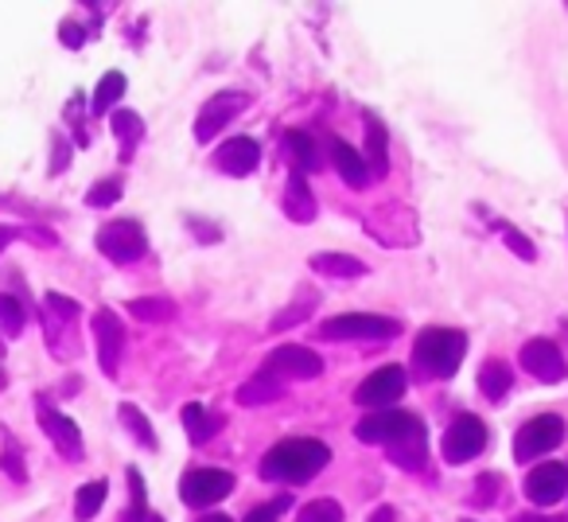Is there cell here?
<instances>
[{
    "mask_svg": "<svg viewBox=\"0 0 568 522\" xmlns=\"http://www.w3.org/2000/svg\"><path fill=\"white\" fill-rule=\"evenodd\" d=\"M332 460V449L316 436H288L261 456V475L281 483H308Z\"/></svg>",
    "mask_w": 568,
    "mask_h": 522,
    "instance_id": "6da1fadb",
    "label": "cell"
},
{
    "mask_svg": "<svg viewBox=\"0 0 568 522\" xmlns=\"http://www.w3.org/2000/svg\"><path fill=\"white\" fill-rule=\"evenodd\" d=\"M467 355V335L452 332V328H428V332L417 335V348H413V359L420 363V371L433 374V379H452L459 371Z\"/></svg>",
    "mask_w": 568,
    "mask_h": 522,
    "instance_id": "7a4b0ae2",
    "label": "cell"
},
{
    "mask_svg": "<svg viewBox=\"0 0 568 522\" xmlns=\"http://www.w3.org/2000/svg\"><path fill=\"white\" fill-rule=\"evenodd\" d=\"M94 242L113 265H133V261H141L144 253H149V234H144V227L136 219L105 222V227L98 230Z\"/></svg>",
    "mask_w": 568,
    "mask_h": 522,
    "instance_id": "3957f363",
    "label": "cell"
},
{
    "mask_svg": "<svg viewBox=\"0 0 568 522\" xmlns=\"http://www.w3.org/2000/svg\"><path fill=\"white\" fill-rule=\"evenodd\" d=\"M413 433H425V421H420L417 413H405V410L366 413V418L355 425L358 441H363V444H382V449H389V444L405 441V436H413Z\"/></svg>",
    "mask_w": 568,
    "mask_h": 522,
    "instance_id": "277c9868",
    "label": "cell"
},
{
    "mask_svg": "<svg viewBox=\"0 0 568 522\" xmlns=\"http://www.w3.org/2000/svg\"><path fill=\"white\" fill-rule=\"evenodd\" d=\"M397 332H402V324L389 317H378V312H343V317H332L320 324L324 340H394Z\"/></svg>",
    "mask_w": 568,
    "mask_h": 522,
    "instance_id": "5b68a950",
    "label": "cell"
},
{
    "mask_svg": "<svg viewBox=\"0 0 568 522\" xmlns=\"http://www.w3.org/2000/svg\"><path fill=\"white\" fill-rule=\"evenodd\" d=\"M565 441V421L557 413H541V418H529L526 425L514 436V460L529 464V460H541L545 452H552Z\"/></svg>",
    "mask_w": 568,
    "mask_h": 522,
    "instance_id": "8992f818",
    "label": "cell"
},
{
    "mask_svg": "<svg viewBox=\"0 0 568 522\" xmlns=\"http://www.w3.org/2000/svg\"><path fill=\"white\" fill-rule=\"evenodd\" d=\"M483 449H487V425H483L475 413H459L440 441V452L448 464H467V460H475Z\"/></svg>",
    "mask_w": 568,
    "mask_h": 522,
    "instance_id": "52a82bcc",
    "label": "cell"
},
{
    "mask_svg": "<svg viewBox=\"0 0 568 522\" xmlns=\"http://www.w3.org/2000/svg\"><path fill=\"white\" fill-rule=\"evenodd\" d=\"M234 491V475L226 468H191L180 480V499L187 506H211Z\"/></svg>",
    "mask_w": 568,
    "mask_h": 522,
    "instance_id": "ba28073f",
    "label": "cell"
},
{
    "mask_svg": "<svg viewBox=\"0 0 568 522\" xmlns=\"http://www.w3.org/2000/svg\"><path fill=\"white\" fill-rule=\"evenodd\" d=\"M265 374H273L276 382L281 379H320V374H324V359H320L316 351L301 348V343H284V348L268 351Z\"/></svg>",
    "mask_w": 568,
    "mask_h": 522,
    "instance_id": "9c48e42d",
    "label": "cell"
},
{
    "mask_svg": "<svg viewBox=\"0 0 568 522\" xmlns=\"http://www.w3.org/2000/svg\"><path fill=\"white\" fill-rule=\"evenodd\" d=\"M245 102H250V98L237 94V90H222V94H214L211 102H203V110H199V118H195V141L199 144L214 141V137L245 110Z\"/></svg>",
    "mask_w": 568,
    "mask_h": 522,
    "instance_id": "30bf717a",
    "label": "cell"
},
{
    "mask_svg": "<svg viewBox=\"0 0 568 522\" xmlns=\"http://www.w3.org/2000/svg\"><path fill=\"white\" fill-rule=\"evenodd\" d=\"M90 328H94V340H98V363L113 379L121 367V351H125V324H121L113 309H98Z\"/></svg>",
    "mask_w": 568,
    "mask_h": 522,
    "instance_id": "8fae6325",
    "label": "cell"
},
{
    "mask_svg": "<svg viewBox=\"0 0 568 522\" xmlns=\"http://www.w3.org/2000/svg\"><path fill=\"white\" fill-rule=\"evenodd\" d=\"M402 394H405V371L389 363V367H378V371L355 390V402L366 405V410H386V405H394Z\"/></svg>",
    "mask_w": 568,
    "mask_h": 522,
    "instance_id": "7c38bea8",
    "label": "cell"
},
{
    "mask_svg": "<svg viewBox=\"0 0 568 522\" xmlns=\"http://www.w3.org/2000/svg\"><path fill=\"white\" fill-rule=\"evenodd\" d=\"M568 491V468L565 464H537L534 472L526 475V499L537 506H552L560 503Z\"/></svg>",
    "mask_w": 568,
    "mask_h": 522,
    "instance_id": "4fadbf2b",
    "label": "cell"
},
{
    "mask_svg": "<svg viewBox=\"0 0 568 522\" xmlns=\"http://www.w3.org/2000/svg\"><path fill=\"white\" fill-rule=\"evenodd\" d=\"M521 367L541 382H560L568 374L565 355H560V348L552 340H529L521 348Z\"/></svg>",
    "mask_w": 568,
    "mask_h": 522,
    "instance_id": "5bb4252c",
    "label": "cell"
},
{
    "mask_svg": "<svg viewBox=\"0 0 568 522\" xmlns=\"http://www.w3.org/2000/svg\"><path fill=\"white\" fill-rule=\"evenodd\" d=\"M40 429L51 436V444H55L67 460H82V433L67 413H59L55 405L40 402Z\"/></svg>",
    "mask_w": 568,
    "mask_h": 522,
    "instance_id": "9a60e30c",
    "label": "cell"
},
{
    "mask_svg": "<svg viewBox=\"0 0 568 522\" xmlns=\"http://www.w3.org/2000/svg\"><path fill=\"white\" fill-rule=\"evenodd\" d=\"M261 160V149L253 137H230L226 144L214 149V168L226 175H250Z\"/></svg>",
    "mask_w": 568,
    "mask_h": 522,
    "instance_id": "2e32d148",
    "label": "cell"
},
{
    "mask_svg": "<svg viewBox=\"0 0 568 522\" xmlns=\"http://www.w3.org/2000/svg\"><path fill=\"white\" fill-rule=\"evenodd\" d=\"M366 168L371 175H386L389 172V137H386V126H382L378 113L366 110Z\"/></svg>",
    "mask_w": 568,
    "mask_h": 522,
    "instance_id": "e0dca14e",
    "label": "cell"
},
{
    "mask_svg": "<svg viewBox=\"0 0 568 522\" xmlns=\"http://www.w3.org/2000/svg\"><path fill=\"white\" fill-rule=\"evenodd\" d=\"M222 425H226V418H222V413L206 410V405H199V402L183 405V429H187V441L191 444H206Z\"/></svg>",
    "mask_w": 568,
    "mask_h": 522,
    "instance_id": "ac0fdd59",
    "label": "cell"
},
{
    "mask_svg": "<svg viewBox=\"0 0 568 522\" xmlns=\"http://www.w3.org/2000/svg\"><path fill=\"white\" fill-rule=\"evenodd\" d=\"M284 214L293 222H312L316 219V195H312L308 180L301 172L288 175V188H284Z\"/></svg>",
    "mask_w": 568,
    "mask_h": 522,
    "instance_id": "d6986e66",
    "label": "cell"
},
{
    "mask_svg": "<svg viewBox=\"0 0 568 522\" xmlns=\"http://www.w3.org/2000/svg\"><path fill=\"white\" fill-rule=\"evenodd\" d=\"M332 160H335V172L343 175L347 188H366V183H371V168H366L363 152H355L347 141H332Z\"/></svg>",
    "mask_w": 568,
    "mask_h": 522,
    "instance_id": "ffe728a7",
    "label": "cell"
},
{
    "mask_svg": "<svg viewBox=\"0 0 568 522\" xmlns=\"http://www.w3.org/2000/svg\"><path fill=\"white\" fill-rule=\"evenodd\" d=\"M284 394V382H276L273 374H253L250 382H242L237 387V405H268V402H276V398Z\"/></svg>",
    "mask_w": 568,
    "mask_h": 522,
    "instance_id": "44dd1931",
    "label": "cell"
},
{
    "mask_svg": "<svg viewBox=\"0 0 568 522\" xmlns=\"http://www.w3.org/2000/svg\"><path fill=\"white\" fill-rule=\"evenodd\" d=\"M386 456L394 460L397 468L417 472V468H425V460H428V433H413V436H405V441L389 444Z\"/></svg>",
    "mask_w": 568,
    "mask_h": 522,
    "instance_id": "7402d4cb",
    "label": "cell"
},
{
    "mask_svg": "<svg viewBox=\"0 0 568 522\" xmlns=\"http://www.w3.org/2000/svg\"><path fill=\"white\" fill-rule=\"evenodd\" d=\"M510 387H514V374L503 359H490V363L479 367V390L490 398V402H503V398L510 394Z\"/></svg>",
    "mask_w": 568,
    "mask_h": 522,
    "instance_id": "603a6c76",
    "label": "cell"
},
{
    "mask_svg": "<svg viewBox=\"0 0 568 522\" xmlns=\"http://www.w3.org/2000/svg\"><path fill=\"white\" fill-rule=\"evenodd\" d=\"M125 309H129V317L144 320V324H168V320L180 317L175 301H168V297H141V301H129Z\"/></svg>",
    "mask_w": 568,
    "mask_h": 522,
    "instance_id": "cb8c5ba5",
    "label": "cell"
},
{
    "mask_svg": "<svg viewBox=\"0 0 568 522\" xmlns=\"http://www.w3.org/2000/svg\"><path fill=\"white\" fill-rule=\"evenodd\" d=\"M28 328V312L24 304L12 293H0V355H4V340H17Z\"/></svg>",
    "mask_w": 568,
    "mask_h": 522,
    "instance_id": "d4e9b609",
    "label": "cell"
},
{
    "mask_svg": "<svg viewBox=\"0 0 568 522\" xmlns=\"http://www.w3.org/2000/svg\"><path fill=\"white\" fill-rule=\"evenodd\" d=\"M113 133H118V144H121V160L133 157V149L144 141V121L136 118L133 110H113Z\"/></svg>",
    "mask_w": 568,
    "mask_h": 522,
    "instance_id": "484cf974",
    "label": "cell"
},
{
    "mask_svg": "<svg viewBox=\"0 0 568 522\" xmlns=\"http://www.w3.org/2000/svg\"><path fill=\"white\" fill-rule=\"evenodd\" d=\"M312 270L324 273V278H363L366 265L358 258H351V253H316Z\"/></svg>",
    "mask_w": 568,
    "mask_h": 522,
    "instance_id": "4316f807",
    "label": "cell"
},
{
    "mask_svg": "<svg viewBox=\"0 0 568 522\" xmlns=\"http://www.w3.org/2000/svg\"><path fill=\"white\" fill-rule=\"evenodd\" d=\"M125 90H129L125 74H121V71H105L102 82H98V90H94V102H90V110H94V113H110L113 106L125 98Z\"/></svg>",
    "mask_w": 568,
    "mask_h": 522,
    "instance_id": "83f0119b",
    "label": "cell"
},
{
    "mask_svg": "<svg viewBox=\"0 0 568 522\" xmlns=\"http://www.w3.org/2000/svg\"><path fill=\"white\" fill-rule=\"evenodd\" d=\"M105 495H110V483H105V480L82 483L79 495H74V519H79V522H90V519H94V514L105 506Z\"/></svg>",
    "mask_w": 568,
    "mask_h": 522,
    "instance_id": "f1b7e54d",
    "label": "cell"
},
{
    "mask_svg": "<svg viewBox=\"0 0 568 522\" xmlns=\"http://www.w3.org/2000/svg\"><path fill=\"white\" fill-rule=\"evenodd\" d=\"M118 413H121V425H125L129 433L136 436V444H141V449H149V452L156 449V429L149 425V418H144V413L136 410L133 402H121Z\"/></svg>",
    "mask_w": 568,
    "mask_h": 522,
    "instance_id": "f546056e",
    "label": "cell"
},
{
    "mask_svg": "<svg viewBox=\"0 0 568 522\" xmlns=\"http://www.w3.org/2000/svg\"><path fill=\"white\" fill-rule=\"evenodd\" d=\"M288 149H293L296 164H301V175L304 172H316V168H320V149H316V141H312V133H304V129H293V133H288Z\"/></svg>",
    "mask_w": 568,
    "mask_h": 522,
    "instance_id": "4dcf8cb0",
    "label": "cell"
},
{
    "mask_svg": "<svg viewBox=\"0 0 568 522\" xmlns=\"http://www.w3.org/2000/svg\"><path fill=\"white\" fill-rule=\"evenodd\" d=\"M312 312H316V297H312V293H304L296 304H288V309H281V312H276V317H273V324H268V328H273V332H284V328H293V324H301V320H308Z\"/></svg>",
    "mask_w": 568,
    "mask_h": 522,
    "instance_id": "1f68e13d",
    "label": "cell"
},
{
    "mask_svg": "<svg viewBox=\"0 0 568 522\" xmlns=\"http://www.w3.org/2000/svg\"><path fill=\"white\" fill-rule=\"evenodd\" d=\"M0 468H4V475H12L17 483L28 480V468H24V456H20V444L17 436L4 429V452H0Z\"/></svg>",
    "mask_w": 568,
    "mask_h": 522,
    "instance_id": "d6a6232c",
    "label": "cell"
},
{
    "mask_svg": "<svg viewBox=\"0 0 568 522\" xmlns=\"http://www.w3.org/2000/svg\"><path fill=\"white\" fill-rule=\"evenodd\" d=\"M296 522H343V506L335 499H312L308 506H301Z\"/></svg>",
    "mask_w": 568,
    "mask_h": 522,
    "instance_id": "836d02e7",
    "label": "cell"
},
{
    "mask_svg": "<svg viewBox=\"0 0 568 522\" xmlns=\"http://www.w3.org/2000/svg\"><path fill=\"white\" fill-rule=\"evenodd\" d=\"M121 188H125V183H121L118 175H110V180H98L94 188L87 191V203L90 207H110V203H118Z\"/></svg>",
    "mask_w": 568,
    "mask_h": 522,
    "instance_id": "e575fe53",
    "label": "cell"
},
{
    "mask_svg": "<svg viewBox=\"0 0 568 522\" xmlns=\"http://www.w3.org/2000/svg\"><path fill=\"white\" fill-rule=\"evenodd\" d=\"M288 506H293V499H288V495H276L273 503H265V506H253V511L245 514V522H276L284 511H288Z\"/></svg>",
    "mask_w": 568,
    "mask_h": 522,
    "instance_id": "d590c367",
    "label": "cell"
},
{
    "mask_svg": "<svg viewBox=\"0 0 568 522\" xmlns=\"http://www.w3.org/2000/svg\"><path fill=\"white\" fill-rule=\"evenodd\" d=\"M503 242H506V245H510V250H514V253H518V258H521V261H534V258H537V245H534V242H529V238H526V234H521V230H518V227H506V230H503Z\"/></svg>",
    "mask_w": 568,
    "mask_h": 522,
    "instance_id": "8d00e7d4",
    "label": "cell"
},
{
    "mask_svg": "<svg viewBox=\"0 0 568 522\" xmlns=\"http://www.w3.org/2000/svg\"><path fill=\"white\" fill-rule=\"evenodd\" d=\"M59 40H63V48L79 51L82 43H87V28L74 24V20H63V24H59Z\"/></svg>",
    "mask_w": 568,
    "mask_h": 522,
    "instance_id": "74e56055",
    "label": "cell"
},
{
    "mask_svg": "<svg viewBox=\"0 0 568 522\" xmlns=\"http://www.w3.org/2000/svg\"><path fill=\"white\" fill-rule=\"evenodd\" d=\"M67 160H71V144L63 141V137L55 133V141H51V175H59L67 168Z\"/></svg>",
    "mask_w": 568,
    "mask_h": 522,
    "instance_id": "f35d334b",
    "label": "cell"
},
{
    "mask_svg": "<svg viewBox=\"0 0 568 522\" xmlns=\"http://www.w3.org/2000/svg\"><path fill=\"white\" fill-rule=\"evenodd\" d=\"M129 491H133V511H149V503H144V475L136 468H129Z\"/></svg>",
    "mask_w": 568,
    "mask_h": 522,
    "instance_id": "ab89813d",
    "label": "cell"
},
{
    "mask_svg": "<svg viewBox=\"0 0 568 522\" xmlns=\"http://www.w3.org/2000/svg\"><path fill=\"white\" fill-rule=\"evenodd\" d=\"M495 491H498V475H495V472H487V475H483L479 488H475V499H479V506H487L490 499H495Z\"/></svg>",
    "mask_w": 568,
    "mask_h": 522,
    "instance_id": "60d3db41",
    "label": "cell"
},
{
    "mask_svg": "<svg viewBox=\"0 0 568 522\" xmlns=\"http://www.w3.org/2000/svg\"><path fill=\"white\" fill-rule=\"evenodd\" d=\"M121 522H164V519H160V514H152V511H133V506H129V511L121 514Z\"/></svg>",
    "mask_w": 568,
    "mask_h": 522,
    "instance_id": "b9f144b4",
    "label": "cell"
},
{
    "mask_svg": "<svg viewBox=\"0 0 568 522\" xmlns=\"http://www.w3.org/2000/svg\"><path fill=\"white\" fill-rule=\"evenodd\" d=\"M12 238H20V230H17V227H9V222H0V253L9 250Z\"/></svg>",
    "mask_w": 568,
    "mask_h": 522,
    "instance_id": "7bdbcfd3",
    "label": "cell"
},
{
    "mask_svg": "<svg viewBox=\"0 0 568 522\" xmlns=\"http://www.w3.org/2000/svg\"><path fill=\"white\" fill-rule=\"evenodd\" d=\"M371 522H394V506H378V511L371 514Z\"/></svg>",
    "mask_w": 568,
    "mask_h": 522,
    "instance_id": "ee69618b",
    "label": "cell"
},
{
    "mask_svg": "<svg viewBox=\"0 0 568 522\" xmlns=\"http://www.w3.org/2000/svg\"><path fill=\"white\" fill-rule=\"evenodd\" d=\"M195 522H234V519H226V514H203V519H195Z\"/></svg>",
    "mask_w": 568,
    "mask_h": 522,
    "instance_id": "f6af8a7d",
    "label": "cell"
},
{
    "mask_svg": "<svg viewBox=\"0 0 568 522\" xmlns=\"http://www.w3.org/2000/svg\"><path fill=\"white\" fill-rule=\"evenodd\" d=\"M518 522H557V519H545V514H521Z\"/></svg>",
    "mask_w": 568,
    "mask_h": 522,
    "instance_id": "bcb514c9",
    "label": "cell"
},
{
    "mask_svg": "<svg viewBox=\"0 0 568 522\" xmlns=\"http://www.w3.org/2000/svg\"><path fill=\"white\" fill-rule=\"evenodd\" d=\"M4 387H9V374H4V371H0V390H4Z\"/></svg>",
    "mask_w": 568,
    "mask_h": 522,
    "instance_id": "7dc6e473",
    "label": "cell"
},
{
    "mask_svg": "<svg viewBox=\"0 0 568 522\" xmlns=\"http://www.w3.org/2000/svg\"><path fill=\"white\" fill-rule=\"evenodd\" d=\"M467 522H471V519H467Z\"/></svg>",
    "mask_w": 568,
    "mask_h": 522,
    "instance_id": "c3c4849f",
    "label": "cell"
}]
</instances>
